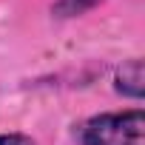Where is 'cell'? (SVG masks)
I'll return each instance as SVG.
<instances>
[{
  "instance_id": "1",
  "label": "cell",
  "mask_w": 145,
  "mask_h": 145,
  "mask_svg": "<svg viewBox=\"0 0 145 145\" xmlns=\"http://www.w3.org/2000/svg\"><path fill=\"white\" fill-rule=\"evenodd\" d=\"M142 134H145L142 108L97 114V117L80 122L74 131L80 145H145Z\"/></svg>"
},
{
  "instance_id": "2",
  "label": "cell",
  "mask_w": 145,
  "mask_h": 145,
  "mask_svg": "<svg viewBox=\"0 0 145 145\" xmlns=\"http://www.w3.org/2000/svg\"><path fill=\"white\" fill-rule=\"evenodd\" d=\"M114 88H117L122 97L142 100V91H145V71H142V60H139V57L122 63V68L117 71V77H114Z\"/></svg>"
},
{
  "instance_id": "3",
  "label": "cell",
  "mask_w": 145,
  "mask_h": 145,
  "mask_svg": "<svg viewBox=\"0 0 145 145\" xmlns=\"http://www.w3.org/2000/svg\"><path fill=\"white\" fill-rule=\"evenodd\" d=\"M97 3H100V0H57V3L51 6V12L57 17H77V14L94 9Z\"/></svg>"
},
{
  "instance_id": "4",
  "label": "cell",
  "mask_w": 145,
  "mask_h": 145,
  "mask_svg": "<svg viewBox=\"0 0 145 145\" xmlns=\"http://www.w3.org/2000/svg\"><path fill=\"white\" fill-rule=\"evenodd\" d=\"M0 145H37L26 134H0Z\"/></svg>"
}]
</instances>
